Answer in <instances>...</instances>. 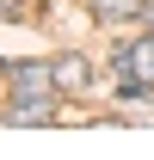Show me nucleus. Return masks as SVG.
<instances>
[{
    "instance_id": "6",
    "label": "nucleus",
    "mask_w": 154,
    "mask_h": 160,
    "mask_svg": "<svg viewBox=\"0 0 154 160\" xmlns=\"http://www.w3.org/2000/svg\"><path fill=\"white\" fill-rule=\"evenodd\" d=\"M0 19H31V0H0Z\"/></svg>"
},
{
    "instance_id": "5",
    "label": "nucleus",
    "mask_w": 154,
    "mask_h": 160,
    "mask_svg": "<svg viewBox=\"0 0 154 160\" xmlns=\"http://www.w3.org/2000/svg\"><path fill=\"white\" fill-rule=\"evenodd\" d=\"M93 19H105V25H130V19H142V0H93Z\"/></svg>"
},
{
    "instance_id": "4",
    "label": "nucleus",
    "mask_w": 154,
    "mask_h": 160,
    "mask_svg": "<svg viewBox=\"0 0 154 160\" xmlns=\"http://www.w3.org/2000/svg\"><path fill=\"white\" fill-rule=\"evenodd\" d=\"M86 80H93V62H86V56H74V49L56 56V92H80Z\"/></svg>"
},
{
    "instance_id": "2",
    "label": "nucleus",
    "mask_w": 154,
    "mask_h": 160,
    "mask_svg": "<svg viewBox=\"0 0 154 160\" xmlns=\"http://www.w3.org/2000/svg\"><path fill=\"white\" fill-rule=\"evenodd\" d=\"M111 62H117V74H136V80H148V86H154V37L111 49Z\"/></svg>"
},
{
    "instance_id": "3",
    "label": "nucleus",
    "mask_w": 154,
    "mask_h": 160,
    "mask_svg": "<svg viewBox=\"0 0 154 160\" xmlns=\"http://www.w3.org/2000/svg\"><path fill=\"white\" fill-rule=\"evenodd\" d=\"M56 117H62V105L49 99V92H31V99L6 105V123H56Z\"/></svg>"
},
{
    "instance_id": "1",
    "label": "nucleus",
    "mask_w": 154,
    "mask_h": 160,
    "mask_svg": "<svg viewBox=\"0 0 154 160\" xmlns=\"http://www.w3.org/2000/svg\"><path fill=\"white\" fill-rule=\"evenodd\" d=\"M6 80H13L19 99H31V92H56V62H13Z\"/></svg>"
}]
</instances>
